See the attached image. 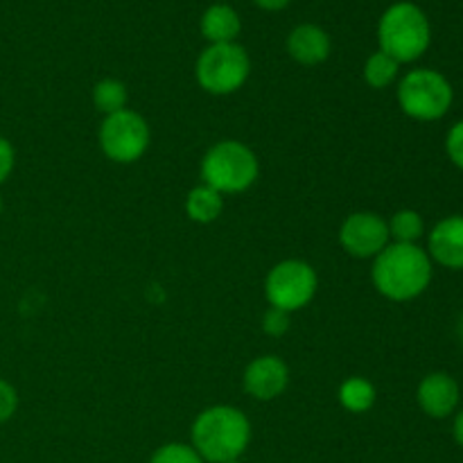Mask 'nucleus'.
I'll use <instances>...</instances> for the list:
<instances>
[{
	"label": "nucleus",
	"instance_id": "nucleus-29",
	"mask_svg": "<svg viewBox=\"0 0 463 463\" xmlns=\"http://www.w3.org/2000/svg\"><path fill=\"white\" fill-rule=\"evenodd\" d=\"M229 463H240V459L238 461H229Z\"/></svg>",
	"mask_w": 463,
	"mask_h": 463
},
{
	"label": "nucleus",
	"instance_id": "nucleus-12",
	"mask_svg": "<svg viewBox=\"0 0 463 463\" xmlns=\"http://www.w3.org/2000/svg\"><path fill=\"white\" fill-rule=\"evenodd\" d=\"M430 260L446 269H463V215H450L439 222L428 240Z\"/></svg>",
	"mask_w": 463,
	"mask_h": 463
},
{
	"label": "nucleus",
	"instance_id": "nucleus-22",
	"mask_svg": "<svg viewBox=\"0 0 463 463\" xmlns=\"http://www.w3.org/2000/svg\"><path fill=\"white\" fill-rule=\"evenodd\" d=\"M446 152L448 156H450V161L455 163L459 170H463V120L457 122V125L448 131Z\"/></svg>",
	"mask_w": 463,
	"mask_h": 463
},
{
	"label": "nucleus",
	"instance_id": "nucleus-6",
	"mask_svg": "<svg viewBox=\"0 0 463 463\" xmlns=\"http://www.w3.org/2000/svg\"><path fill=\"white\" fill-rule=\"evenodd\" d=\"M251 72V61L242 45L211 43L197 59L199 86L211 95H231L244 86Z\"/></svg>",
	"mask_w": 463,
	"mask_h": 463
},
{
	"label": "nucleus",
	"instance_id": "nucleus-24",
	"mask_svg": "<svg viewBox=\"0 0 463 463\" xmlns=\"http://www.w3.org/2000/svg\"><path fill=\"white\" fill-rule=\"evenodd\" d=\"M16 165V152H14V145L9 143L5 136H0V185L9 179V175L14 172Z\"/></svg>",
	"mask_w": 463,
	"mask_h": 463
},
{
	"label": "nucleus",
	"instance_id": "nucleus-8",
	"mask_svg": "<svg viewBox=\"0 0 463 463\" xmlns=\"http://www.w3.org/2000/svg\"><path fill=\"white\" fill-rule=\"evenodd\" d=\"M319 288V276L315 267L298 258L280 260L269 269L265 279V297L271 307L285 312H297L310 306Z\"/></svg>",
	"mask_w": 463,
	"mask_h": 463
},
{
	"label": "nucleus",
	"instance_id": "nucleus-23",
	"mask_svg": "<svg viewBox=\"0 0 463 463\" xmlns=\"http://www.w3.org/2000/svg\"><path fill=\"white\" fill-rule=\"evenodd\" d=\"M18 410V393L7 380H0V423L12 419Z\"/></svg>",
	"mask_w": 463,
	"mask_h": 463
},
{
	"label": "nucleus",
	"instance_id": "nucleus-15",
	"mask_svg": "<svg viewBox=\"0 0 463 463\" xmlns=\"http://www.w3.org/2000/svg\"><path fill=\"white\" fill-rule=\"evenodd\" d=\"M224 211V194L202 184L193 188L185 197V215L197 224H213Z\"/></svg>",
	"mask_w": 463,
	"mask_h": 463
},
{
	"label": "nucleus",
	"instance_id": "nucleus-5",
	"mask_svg": "<svg viewBox=\"0 0 463 463\" xmlns=\"http://www.w3.org/2000/svg\"><path fill=\"white\" fill-rule=\"evenodd\" d=\"M452 86L441 72L432 68H416L407 72L398 84V104L411 120H441L452 107Z\"/></svg>",
	"mask_w": 463,
	"mask_h": 463
},
{
	"label": "nucleus",
	"instance_id": "nucleus-27",
	"mask_svg": "<svg viewBox=\"0 0 463 463\" xmlns=\"http://www.w3.org/2000/svg\"><path fill=\"white\" fill-rule=\"evenodd\" d=\"M459 339H461V344H463V315H461V319H459Z\"/></svg>",
	"mask_w": 463,
	"mask_h": 463
},
{
	"label": "nucleus",
	"instance_id": "nucleus-28",
	"mask_svg": "<svg viewBox=\"0 0 463 463\" xmlns=\"http://www.w3.org/2000/svg\"><path fill=\"white\" fill-rule=\"evenodd\" d=\"M0 213H3V197H0Z\"/></svg>",
	"mask_w": 463,
	"mask_h": 463
},
{
	"label": "nucleus",
	"instance_id": "nucleus-11",
	"mask_svg": "<svg viewBox=\"0 0 463 463\" xmlns=\"http://www.w3.org/2000/svg\"><path fill=\"white\" fill-rule=\"evenodd\" d=\"M416 398H419L420 410L430 419H448L459 405L461 392L452 375L437 371V373H430L420 380Z\"/></svg>",
	"mask_w": 463,
	"mask_h": 463
},
{
	"label": "nucleus",
	"instance_id": "nucleus-10",
	"mask_svg": "<svg viewBox=\"0 0 463 463\" xmlns=\"http://www.w3.org/2000/svg\"><path fill=\"white\" fill-rule=\"evenodd\" d=\"M289 384V369L279 355H260L244 369L242 387L253 401L269 402L283 396Z\"/></svg>",
	"mask_w": 463,
	"mask_h": 463
},
{
	"label": "nucleus",
	"instance_id": "nucleus-1",
	"mask_svg": "<svg viewBox=\"0 0 463 463\" xmlns=\"http://www.w3.org/2000/svg\"><path fill=\"white\" fill-rule=\"evenodd\" d=\"M371 280L389 301H414L432 283V260L419 244L389 242L373 258Z\"/></svg>",
	"mask_w": 463,
	"mask_h": 463
},
{
	"label": "nucleus",
	"instance_id": "nucleus-4",
	"mask_svg": "<svg viewBox=\"0 0 463 463\" xmlns=\"http://www.w3.org/2000/svg\"><path fill=\"white\" fill-rule=\"evenodd\" d=\"M380 50L398 63L416 61L430 48V21L414 3H396L384 12L378 25Z\"/></svg>",
	"mask_w": 463,
	"mask_h": 463
},
{
	"label": "nucleus",
	"instance_id": "nucleus-21",
	"mask_svg": "<svg viewBox=\"0 0 463 463\" xmlns=\"http://www.w3.org/2000/svg\"><path fill=\"white\" fill-rule=\"evenodd\" d=\"M262 330L271 337H280L289 330V312L279 310V307H271L262 315Z\"/></svg>",
	"mask_w": 463,
	"mask_h": 463
},
{
	"label": "nucleus",
	"instance_id": "nucleus-7",
	"mask_svg": "<svg viewBox=\"0 0 463 463\" xmlns=\"http://www.w3.org/2000/svg\"><path fill=\"white\" fill-rule=\"evenodd\" d=\"M152 140L147 120L131 109L104 116L98 131V143L104 156L120 165L140 161Z\"/></svg>",
	"mask_w": 463,
	"mask_h": 463
},
{
	"label": "nucleus",
	"instance_id": "nucleus-16",
	"mask_svg": "<svg viewBox=\"0 0 463 463\" xmlns=\"http://www.w3.org/2000/svg\"><path fill=\"white\" fill-rule=\"evenodd\" d=\"M337 398L344 410L351 411V414H366L375 405L378 393H375L373 383L360 378V375H353V378H346L339 384Z\"/></svg>",
	"mask_w": 463,
	"mask_h": 463
},
{
	"label": "nucleus",
	"instance_id": "nucleus-20",
	"mask_svg": "<svg viewBox=\"0 0 463 463\" xmlns=\"http://www.w3.org/2000/svg\"><path fill=\"white\" fill-rule=\"evenodd\" d=\"M149 463H206L188 443H165L152 455Z\"/></svg>",
	"mask_w": 463,
	"mask_h": 463
},
{
	"label": "nucleus",
	"instance_id": "nucleus-13",
	"mask_svg": "<svg viewBox=\"0 0 463 463\" xmlns=\"http://www.w3.org/2000/svg\"><path fill=\"white\" fill-rule=\"evenodd\" d=\"M288 52L294 61L303 63V66H317L328 59L330 39L321 27L298 25L289 34Z\"/></svg>",
	"mask_w": 463,
	"mask_h": 463
},
{
	"label": "nucleus",
	"instance_id": "nucleus-17",
	"mask_svg": "<svg viewBox=\"0 0 463 463\" xmlns=\"http://www.w3.org/2000/svg\"><path fill=\"white\" fill-rule=\"evenodd\" d=\"M387 226L389 238L401 244H416V240H420V235L425 231L423 217L416 211H411V208H402V211L393 213Z\"/></svg>",
	"mask_w": 463,
	"mask_h": 463
},
{
	"label": "nucleus",
	"instance_id": "nucleus-19",
	"mask_svg": "<svg viewBox=\"0 0 463 463\" xmlns=\"http://www.w3.org/2000/svg\"><path fill=\"white\" fill-rule=\"evenodd\" d=\"M398 68H401V63H398L396 59H392L389 54H384L383 50H378V52L371 54L364 63L366 84L375 90L389 89V86L396 81Z\"/></svg>",
	"mask_w": 463,
	"mask_h": 463
},
{
	"label": "nucleus",
	"instance_id": "nucleus-25",
	"mask_svg": "<svg viewBox=\"0 0 463 463\" xmlns=\"http://www.w3.org/2000/svg\"><path fill=\"white\" fill-rule=\"evenodd\" d=\"M256 3L260 5L262 9H271V12H276V9H283L289 0H256Z\"/></svg>",
	"mask_w": 463,
	"mask_h": 463
},
{
	"label": "nucleus",
	"instance_id": "nucleus-2",
	"mask_svg": "<svg viewBox=\"0 0 463 463\" xmlns=\"http://www.w3.org/2000/svg\"><path fill=\"white\" fill-rule=\"evenodd\" d=\"M193 448L203 461H238L251 441V423L238 407L213 405L193 423Z\"/></svg>",
	"mask_w": 463,
	"mask_h": 463
},
{
	"label": "nucleus",
	"instance_id": "nucleus-26",
	"mask_svg": "<svg viewBox=\"0 0 463 463\" xmlns=\"http://www.w3.org/2000/svg\"><path fill=\"white\" fill-rule=\"evenodd\" d=\"M452 432H455V441L463 448V411H459V414H457L455 428H452Z\"/></svg>",
	"mask_w": 463,
	"mask_h": 463
},
{
	"label": "nucleus",
	"instance_id": "nucleus-9",
	"mask_svg": "<svg viewBox=\"0 0 463 463\" xmlns=\"http://www.w3.org/2000/svg\"><path fill=\"white\" fill-rule=\"evenodd\" d=\"M389 242L392 238H389L387 220L380 217L378 213H351L339 229V244L348 256L357 258V260L375 258L380 251H384Z\"/></svg>",
	"mask_w": 463,
	"mask_h": 463
},
{
	"label": "nucleus",
	"instance_id": "nucleus-18",
	"mask_svg": "<svg viewBox=\"0 0 463 463\" xmlns=\"http://www.w3.org/2000/svg\"><path fill=\"white\" fill-rule=\"evenodd\" d=\"M127 99H129L127 86L122 84L120 80L107 77V80H99L98 84H95L93 104L99 113H104V116H111V113L127 109Z\"/></svg>",
	"mask_w": 463,
	"mask_h": 463
},
{
	"label": "nucleus",
	"instance_id": "nucleus-3",
	"mask_svg": "<svg viewBox=\"0 0 463 463\" xmlns=\"http://www.w3.org/2000/svg\"><path fill=\"white\" fill-rule=\"evenodd\" d=\"M260 175L256 152L240 140H220L202 158V179L220 194H240Z\"/></svg>",
	"mask_w": 463,
	"mask_h": 463
},
{
	"label": "nucleus",
	"instance_id": "nucleus-14",
	"mask_svg": "<svg viewBox=\"0 0 463 463\" xmlns=\"http://www.w3.org/2000/svg\"><path fill=\"white\" fill-rule=\"evenodd\" d=\"M240 27V16L229 5H213L202 18V32L211 43H233Z\"/></svg>",
	"mask_w": 463,
	"mask_h": 463
}]
</instances>
